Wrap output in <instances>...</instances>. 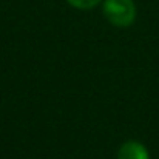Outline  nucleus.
Here are the masks:
<instances>
[{
    "label": "nucleus",
    "instance_id": "f257e3e1",
    "mask_svg": "<svg viewBox=\"0 0 159 159\" xmlns=\"http://www.w3.org/2000/svg\"><path fill=\"white\" fill-rule=\"evenodd\" d=\"M102 9L107 20L119 28H127L136 20V5L133 0H104Z\"/></svg>",
    "mask_w": 159,
    "mask_h": 159
},
{
    "label": "nucleus",
    "instance_id": "f03ea898",
    "mask_svg": "<svg viewBox=\"0 0 159 159\" xmlns=\"http://www.w3.org/2000/svg\"><path fill=\"white\" fill-rule=\"evenodd\" d=\"M117 159H150V153L144 144L138 141H127L120 145Z\"/></svg>",
    "mask_w": 159,
    "mask_h": 159
},
{
    "label": "nucleus",
    "instance_id": "7ed1b4c3",
    "mask_svg": "<svg viewBox=\"0 0 159 159\" xmlns=\"http://www.w3.org/2000/svg\"><path fill=\"white\" fill-rule=\"evenodd\" d=\"M66 2L77 9H91L96 8L102 0H66Z\"/></svg>",
    "mask_w": 159,
    "mask_h": 159
}]
</instances>
